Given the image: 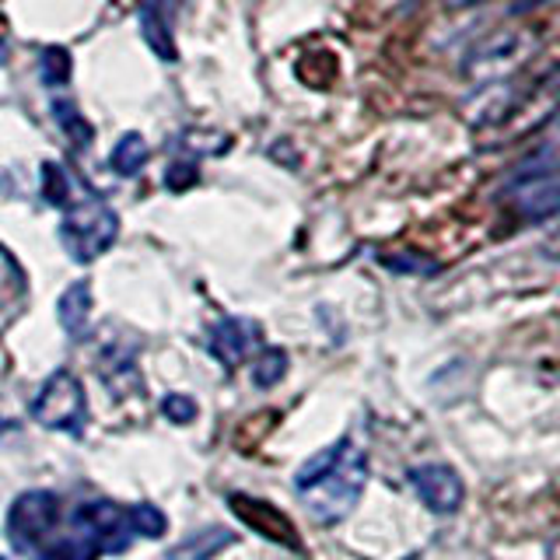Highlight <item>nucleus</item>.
Wrapping results in <instances>:
<instances>
[{"label":"nucleus","instance_id":"16","mask_svg":"<svg viewBox=\"0 0 560 560\" xmlns=\"http://www.w3.org/2000/svg\"><path fill=\"white\" fill-rule=\"evenodd\" d=\"M343 445H347V438H340L337 445H329V448H323V452H315L312 459H308V463H305L302 469L294 472V487H298V490H308V487H312L315 480H319V477H326V472L332 469V463L340 459Z\"/></svg>","mask_w":560,"mask_h":560},{"label":"nucleus","instance_id":"11","mask_svg":"<svg viewBox=\"0 0 560 560\" xmlns=\"http://www.w3.org/2000/svg\"><path fill=\"white\" fill-rule=\"evenodd\" d=\"M57 315H60V326H63L67 337L84 340L88 319H92V284H88V280H74V284L60 294Z\"/></svg>","mask_w":560,"mask_h":560},{"label":"nucleus","instance_id":"8","mask_svg":"<svg viewBox=\"0 0 560 560\" xmlns=\"http://www.w3.org/2000/svg\"><path fill=\"white\" fill-rule=\"evenodd\" d=\"M78 515L88 522V529H92L98 550L122 553L130 547V536H133L130 512H122L116 501H92V504H84Z\"/></svg>","mask_w":560,"mask_h":560},{"label":"nucleus","instance_id":"20","mask_svg":"<svg viewBox=\"0 0 560 560\" xmlns=\"http://www.w3.org/2000/svg\"><path fill=\"white\" fill-rule=\"evenodd\" d=\"M130 529H133L137 536L162 539L165 529H168V522H165V515L158 512L154 504H133V508H130Z\"/></svg>","mask_w":560,"mask_h":560},{"label":"nucleus","instance_id":"3","mask_svg":"<svg viewBox=\"0 0 560 560\" xmlns=\"http://www.w3.org/2000/svg\"><path fill=\"white\" fill-rule=\"evenodd\" d=\"M32 417L49 431H67V434L81 438L88 402H84V385L78 382V375L52 372L43 385V393L32 402Z\"/></svg>","mask_w":560,"mask_h":560},{"label":"nucleus","instance_id":"22","mask_svg":"<svg viewBox=\"0 0 560 560\" xmlns=\"http://www.w3.org/2000/svg\"><path fill=\"white\" fill-rule=\"evenodd\" d=\"M162 413L172 420V424H189V420L197 417V402H192L189 396L172 393V396L162 399Z\"/></svg>","mask_w":560,"mask_h":560},{"label":"nucleus","instance_id":"7","mask_svg":"<svg viewBox=\"0 0 560 560\" xmlns=\"http://www.w3.org/2000/svg\"><path fill=\"white\" fill-rule=\"evenodd\" d=\"M228 508H232V512H235L245 525H249L253 533L267 536V539H273V542H284V547H298L294 525L288 522L284 512H277L273 504L259 501V498H253V494H232V498H228Z\"/></svg>","mask_w":560,"mask_h":560},{"label":"nucleus","instance_id":"15","mask_svg":"<svg viewBox=\"0 0 560 560\" xmlns=\"http://www.w3.org/2000/svg\"><path fill=\"white\" fill-rule=\"evenodd\" d=\"M70 74H74V63H70V52L63 46H46L43 49V63H39V78L46 88H67Z\"/></svg>","mask_w":560,"mask_h":560},{"label":"nucleus","instance_id":"12","mask_svg":"<svg viewBox=\"0 0 560 560\" xmlns=\"http://www.w3.org/2000/svg\"><path fill=\"white\" fill-rule=\"evenodd\" d=\"M148 162H151V148H148V140L140 133H122L116 140L113 154H109V168L116 175H122V179H133V175H140Z\"/></svg>","mask_w":560,"mask_h":560},{"label":"nucleus","instance_id":"18","mask_svg":"<svg viewBox=\"0 0 560 560\" xmlns=\"http://www.w3.org/2000/svg\"><path fill=\"white\" fill-rule=\"evenodd\" d=\"M52 116H57V122L63 127V133L74 140V148H84L88 140H92V127L84 122V116L78 113V105L74 102H67V98H60V102H52Z\"/></svg>","mask_w":560,"mask_h":560},{"label":"nucleus","instance_id":"17","mask_svg":"<svg viewBox=\"0 0 560 560\" xmlns=\"http://www.w3.org/2000/svg\"><path fill=\"white\" fill-rule=\"evenodd\" d=\"M43 200L49 207H70V175L60 162H43Z\"/></svg>","mask_w":560,"mask_h":560},{"label":"nucleus","instance_id":"13","mask_svg":"<svg viewBox=\"0 0 560 560\" xmlns=\"http://www.w3.org/2000/svg\"><path fill=\"white\" fill-rule=\"evenodd\" d=\"M95 557H98V542H95L92 529H88V522L78 515L74 533L60 539L57 547L43 550V557H35V560H95Z\"/></svg>","mask_w":560,"mask_h":560},{"label":"nucleus","instance_id":"2","mask_svg":"<svg viewBox=\"0 0 560 560\" xmlns=\"http://www.w3.org/2000/svg\"><path fill=\"white\" fill-rule=\"evenodd\" d=\"M119 235V214L95 192L67 207L60 224V242L74 262H95L102 253L113 249Z\"/></svg>","mask_w":560,"mask_h":560},{"label":"nucleus","instance_id":"24","mask_svg":"<svg viewBox=\"0 0 560 560\" xmlns=\"http://www.w3.org/2000/svg\"><path fill=\"white\" fill-rule=\"evenodd\" d=\"M0 560H4V557H0Z\"/></svg>","mask_w":560,"mask_h":560},{"label":"nucleus","instance_id":"19","mask_svg":"<svg viewBox=\"0 0 560 560\" xmlns=\"http://www.w3.org/2000/svg\"><path fill=\"white\" fill-rule=\"evenodd\" d=\"M284 375H288V354H284V350H280V347L262 350V358L253 368V382L259 385V389H270V385H277Z\"/></svg>","mask_w":560,"mask_h":560},{"label":"nucleus","instance_id":"9","mask_svg":"<svg viewBox=\"0 0 560 560\" xmlns=\"http://www.w3.org/2000/svg\"><path fill=\"white\" fill-rule=\"evenodd\" d=\"M259 343V326L249 319H221L210 326V350L224 368H235L249 358V350Z\"/></svg>","mask_w":560,"mask_h":560},{"label":"nucleus","instance_id":"1","mask_svg":"<svg viewBox=\"0 0 560 560\" xmlns=\"http://www.w3.org/2000/svg\"><path fill=\"white\" fill-rule=\"evenodd\" d=\"M364 483H368V455L354 448V442L347 438V445L340 452V459L332 463V469L326 477L315 480L308 490H302L305 512L323 525H337L358 508Z\"/></svg>","mask_w":560,"mask_h":560},{"label":"nucleus","instance_id":"4","mask_svg":"<svg viewBox=\"0 0 560 560\" xmlns=\"http://www.w3.org/2000/svg\"><path fill=\"white\" fill-rule=\"evenodd\" d=\"M57 494H49V490H28L22 494L14 504H11V515H8V536L18 550H32L39 547L46 539V533L52 529V522H57Z\"/></svg>","mask_w":560,"mask_h":560},{"label":"nucleus","instance_id":"14","mask_svg":"<svg viewBox=\"0 0 560 560\" xmlns=\"http://www.w3.org/2000/svg\"><path fill=\"white\" fill-rule=\"evenodd\" d=\"M228 542H235V533H228V529H203L197 536H189L179 550H172L168 560H207V557H214L221 547H228Z\"/></svg>","mask_w":560,"mask_h":560},{"label":"nucleus","instance_id":"23","mask_svg":"<svg viewBox=\"0 0 560 560\" xmlns=\"http://www.w3.org/2000/svg\"><path fill=\"white\" fill-rule=\"evenodd\" d=\"M448 8H472V4H483V0H445Z\"/></svg>","mask_w":560,"mask_h":560},{"label":"nucleus","instance_id":"10","mask_svg":"<svg viewBox=\"0 0 560 560\" xmlns=\"http://www.w3.org/2000/svg\"><path fill=\"white\" fill-rule=\"evenodd\" d=\"M140 35L158 52V60H179V49L172 39V0H144L140 4Z\"/></svg>","mask_w":560,"mask_h":560},{"label":"nucleus","instance_id":"5","mask_svg":"<svg viewBox=\"0 0 560 560\" xmlns=\"http://www.w3.org/2000/svg\"><path fill=\"white\" fill-rule=\"evenodd\" d=\"M407 480L413 487V494L420 498V504L431 508L434 515H452L459 512L466 501V483L463 477L445 463H424L413 466L407 472Z\"/></svg>","mask_w":560,"mask_h":560},{"label":"nucleus","instance_id":"21","mask_svg":"<svg viewBox=\"0 0 560 560\" xmlns=\"http://www.w3.org/2000/svg\"><path fill=\"white\" fill-rule=\"evenodd\" d=\"M200 179V165H197V158H175V162L165 168V186L172 192H186L192 189Z\"/></svg>","mask_w":560,"mask_h":560},{"label":"nucleus","instance_id":"6","mask_svg":"<svg viewBox=\"0 0 560 560\" xmlns=\"http://www.w3.org/2000/svg\"><path fill=\"white\" fill-rule=\"evenodd\" d=\"M529 52H533L529 32H498V35H490L480 49H472L466 70L472 78H480V81L504 78V74H512V70L525 57H529Z\"/></svg>","mask_w":560,"mask_h":560}]
</instances>
